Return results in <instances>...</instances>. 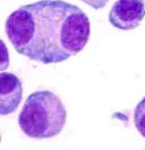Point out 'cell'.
Listing matches in <instances>:
<instances>
[{
    "instance_id": "cell-1",
    "label": "cell",
    "mask_w": 145,
    "mask_h": 150,
    "mask_svg": "<svg viewBox=\"0 0 145 150\" xmlns=\"http://www.w3.org/2000/svg\"><path fill=\"white\" fill-rule=\"evenodd\" d=\"M6 32L18 53L50 64L83 51L91 24L79 6L62 0H41L15 10L6 19Z\"/></svg>"
},
{
    "instance_id": "cell-2",
    "label": "cell",
    "mask_w": 145,
    "mask_h": 150,
    "mask_svg": "<svg viewBox=\"0 0 145 150\" xmlns=\"http://www.w3.org/2000/svg\"><path fill=\"white\" fill-rule=\"evenodd\" d=\"M66 110L54 92L37 91L29 95L18 116L19 127L33 138H51L61 133L66 123Z\"/></svg>"
},
{
    "instance_id": "cell-3",
    "label": "cell",
    "mask_w": 145,
    "mask_h": 150,
    "mask_svg": "<svg viewBox=\"0 0 145 150\" xmlns=\"http://www.w3.org/2000/svg\"><path fill=\"white\" fill-rule=\"evenodd\" d=\"M145 16L144 0H117L109 13L111 25L121 30L137 28Z\"/></svg>"
},
{
    "instance_id": "cell-4",
    "label": "cell",
    "mask_w": 145,
    "mask_h": 150,
    "mask_svg": "<svg viewBox=\"0 0 145 150\" xmlns=\"http://www.w3.org/2000/svg\"><path fill=\"white\" fill-rule=\"evenodd\" d=\"M23 98V86L16 75L10 72L0 74V113L9 115L17 110Z\"/></svg>"
},
{
    "instance_id": "cell-5",
    "label": "cell",
    "mask_w": 145,
    "mask_h": 150,
    "mask_svg": "<svg viewBox=\"0 0 145 150\" xmlns=\"http://www.w3.org/2000/svg\"><path fill=\"white\" fill-rule=\"evenodd\" d=\"M134 124L139 133L145 137V97L138 103L135 108Z\"/></svg>"
},
{
    "instance_id": "cell-6",
    "label": "cell",
    "mask_w": 145,
    "mask_h": 150,
    "mask_svg": "<svg viewBox=\"0 0 145 150\" xmlns=\"http://www.w3.org/2000/svg\"><path fill=\"white\" fill-rule=\"evenodd\" d=\"M81 1L95 10H99L104 8L109 2V0H81Z\"/></svg>"
}]
</instances>
